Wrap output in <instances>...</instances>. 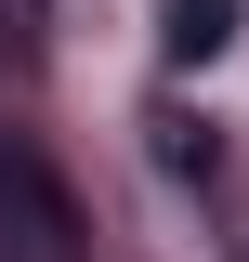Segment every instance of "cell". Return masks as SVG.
<instances>
[{"instance_id": "2", "label": "cell", "mask_w": 249, "mask_h": 262, "mask_svg": "<svg viewBox=\"0 0 249 262\" xmlns=\"http://www.w3.org/2000/svg\"><path fill=\"white\" fill-rule=\"evenodd\" d=\"M236 13H249V0H171V27H157V39H171V66H210L223 39H236Z\"/></svg>"}, {"instance_id": "3", "label": "cell", "mask_w": 249, "mask_h": 262, "mask_svg": "<svg viewBox=\"0 0 249 262\" xmlns=\"http://www.w3.org/2000/svg\"><path fill=\"white\" fill-rule=\"evenodd\" d=\"M0 13H13V27H39V13H53V0H0Z\"/></svg>"}, {"instance_id": "1", "label": "cell", "mask_w": 249, "mask_h": 262, "mask_svg": "<svg viewBox=\"0 0 249 262\" xmlns=\"http://www.w3.org/2000/svg\"><path fill=\"white\" fill-rule=\"evenodd\" d=\"M0 262H92L79 249V210H66V184L39 170L27 131H0Z\"/></svg>"}]
</instances>
